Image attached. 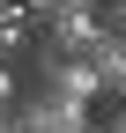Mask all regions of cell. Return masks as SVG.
Segmentation results:
<instances>
[{
	"instance_id": "obj_8",
	"label": "cell",
	"mask_w": 126,
	"mask_h": 133,
	"mask_svg": "<svg viewBox=\"0 0 126 133\" xmlns=\"http://www.w3.org/2000/svg\"><path fill=\"white\" fill-rule=\"evenodd\" d=\"M97 133H126V96H119V104H111V111L97 118Z\"/></svg>"
},
{
	"instance_id": "obj_6",
	"label": "cell",
	"mask_w": 126,
	"mask_h": 133,
	"mask_svg": "<svg viewBox=\"0 0 126 133\" xmlns=\"http://www.w3.org/2000/svg\"><path fill=\"white\" fill-rule=\"evenodd\" d=\"M15 96H22V74H15V66H0V111H15Z\"/></svg>"
},
{
	"instance_id": "obj_1",
	"label": "cell",
	"mask_w": 126,
	"mask_h": 133,
	"mask_svg": "<svg viewBox=\"0 0 126 133\" xmlns=\"http://www.w3.org/2000/svg\"><path fill=\"white\" fill-rule=\"evenodd\" d=\"M97 37H104L97 0H67L59 15H45V22H37V37H30V59H82Z\"/></svg>"
},
{
	"instance_id": "obj_3",
	"label": "cell",
	"mask_w": 126,
	"mask_h": 133,
	"mask_svg": "<svg viewBox=\"0 0 126 133\" xmlns=\"http://www.w3.org/2000/svg\"><path fill=\"white\" fill-rule=\"evenodd\" d=\"M37 89L74 96V104H97L104 81H97V66H89V59H37Z\"/></svg>"
},
{
	"instance_id": "obj_7",
	"label": "cell",
	"mask_w": 126,
	"mask_h": 133,
	"mask_svg": "<svg viewBox=\"0 0 126 133\" xmlns=\"http://www.w3.org/2000/svg\"><path fill=\"white\" fill-rule=\"evenodd\" d=\"M97 15H104V30H119V37H126V0H97Z\"/></svg>"
},
{
	"instance_id": "obj_9",
	"label": "cell",
	"mask_w": 126,
	"mask_h": 133,
	"mask_svg": "<svg viewBox=\"0 0 126 133\" xmlns=\"http://www.w3.org/2000/svg\"><path fill=\"white\" fill-rule=\"evenodd\" d=\"M74 133H97V126H74Z\"/></svg>"
},
{
	"instance_id": "obj_2",
	"label": "cell",
	"mask_w": 126,
	"mask_h": 133,
	"mask_svg": "<svg viewBox=\"0 0 126 133\" xmlns=\"http://www.w3.org/2000/svg\"><path fill=\"white\" fill-rule=\"evenodd\" d=\"M15 126L22 133H74V126H97V111L74 104V96H52V89H22L15 96Z\"/></svg>"
},
{
	"instance_id": "obj_5",
	"label": "cell",
	"mask_w": 126,
	"mask_h": 133,
	"mask_svg": "<svg viewBox=\"0 0 126 133\" xmlns=\"http://www.w3.org/2000/svg\"><path fill=\"white\" fill-rule=\"evenodd\" d=\"M30 37H37V22L22 15V0H0V66H15L30 52Z\"/></svg>"
},
{
	"instance_id": "obj_4",
	"label": "cell",
	"mask_w": 126,
	"mask_h": 133,
	"mask_svg": "<svg viewBox=\"0 0 126 133\" xmlns=\"http://www.w3.org/2000/svg\"><path fill=\"white\" fill-rule=\"evenodd\" d=\"M82 59L97 66V81H104V96H126V37H119V30H104V37L89 44Z\"/></svg>"
}]
</instances>
